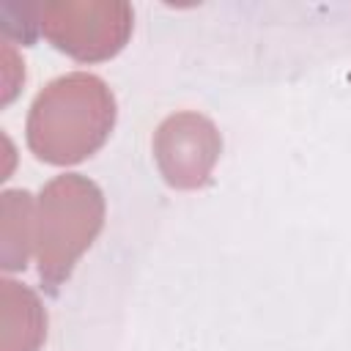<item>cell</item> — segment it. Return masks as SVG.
Wrapping results in <instances>:
<instances>
[{
	"label": "cell",
	"mask_w": 351,
	"mask_h": 351,
	"mask_svg": "<svg viewBox=\"0 0 351 351\" xmlns=\"http://www.w3.org/2000/svg\"><path fill=\"white\" fill-rule=\"evenodd\" d=\"M118 118L112 88L90 71L49 80L33 99L25 137L30 151L49 165H77L96 154Z\"/></svg>",
	"instance_id": "cell-1"
},
{
	"label": "cell",
	"mask_w": 351,
	"mask_h": 351,
	"mask_svg": "<svg viewBox=\"0 0 351 351\" xmlns=\"http://www.w3.org/2000/svg\"><path fill=\"white\" fill-rule=\"evenodd\" d=\"M104 225V192L82 173L47 181L36 197V261L49 293L71 277L80 255Z\"/></svg>",
	"instance_id": "cell-2"
},
{
	"label": "cell",
	"mask_w": 351,
	"mask_h": 351,
	"mask_svg": "<svg viewBox=\"0 0 351 351\" xmlns=\"http://www.w3.org/2000/svg\"><path fill=\"white\" fill-rule=\"evenodd\" d=\"M38 27L60 52L96 63L126 47L134 11L126 0H52L38 3Z\"/></svg>",
	"instance_id": "cell-3"
},
{
	"label": "cell",
	"mask_w": 351,
	"mask_h": 351,
	"mask_svg": "<svg viewBox=\"0 0 351 351\" xmlns=\"http://www.w3.org/2000/svg\"><path fill=\"white\" fill-rule=\"evenodd\" d=\"M0 25L8 36L19 38L22 44H30L38 36V3H5L0 14Z\"/></svg>",
	"instance_id": "cell-7"
},
{
	"label": "cell",
	"mask_w": 351,
	"mask_h": 351,
	"mask_svg": "<svg viewBox=\"0 0 351 351\" xmlns=\"http://www.w3.org/2000/svg\"><path fill=\"white\" fill-rule=\"evenodd\" d=\"M36 252V197L27 189L0 195V266L19 271Z\"/></svg>",
	"instance_id": "cell-6"
},
{
	"label": "cell",
	"mask_w": 351,
	"mask_h": 351,
	"mask_svg": "<svg viewBox=\"0 0 351 351\" xmlns=\"http://www.w3.org/2000/svg\"><path fill=\"white\" fill-rule=\"evenodd\" d=\"M222 137L217 126L192 110L167 115L154 134V156L170 186H203L219 159Z\"/></svg>",
	"instance_id": "cell-4"
},
{
	"label": "cell",
	"mask_w": 351,
	"mask_h": 351,
	"mask_svg": "<svg viewBox=\"0 0 351 351\" xmlns=\"http://www.w3.org/2000/svg\"><path fill=\"white\" fill-rule=\"evenodd\" d=\"M47 313L38 293L11 277L0 280V351H38Z\"/></svg>",
	"instance_id": "cell-5"
}]
</instances>
